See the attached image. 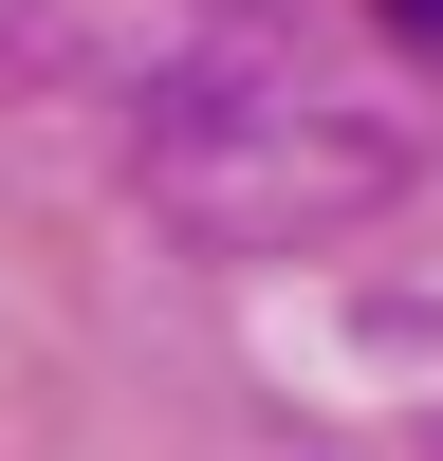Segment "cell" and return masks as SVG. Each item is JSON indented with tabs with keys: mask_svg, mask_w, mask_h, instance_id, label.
I'll return each mask as SVG.
<instances>
[{
	"mask_svg": "<svg viewBox=\"0 0 443 461\" xmlns=\"http://www.w3.org/2000/svg\"><path fill=\"white\" fill-rule=\"evenodd\" d=\"M130 185L185 221V240H332V221H369L406 185V130L351 93H314V74H222V93L148 111L130 130Z\"/></svg>",
	"mask_w": 443,
	"mask_h": 461,
	"instance_id": "obj_1",
	"label": "cell"
},
{
	"mask_svg": "<svg viewBox=\"0 0 443 461\" xmlns=\"http://www.w3.org/2000/svg\"><path fill=\"white\" fill-rule=\"evenodd\" d=\"M388 37H425V56H443V0H388Z\"/></svg>",
	"mask_w": 443,
	"mask_h": 461,
	"instance_id": "obj_2",
	"label": "cell"
}]
</instances>
